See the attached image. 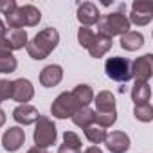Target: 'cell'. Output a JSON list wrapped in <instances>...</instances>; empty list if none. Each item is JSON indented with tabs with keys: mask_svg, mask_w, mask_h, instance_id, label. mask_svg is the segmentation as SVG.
I'll list each match as a JSON object with an SVG mask.
<instances>
[{
	"mask_svg": "<svg viewBox=\"0 0 153 153\" xmlns=\"http://www.w3.org/2000/svg\"><path fill=\"white\" fill-rule=\"evenodd\" d=\"M58 43H59V33H58V29H54V27H45V29H42L33 40L27 42L25 51H27V54H29L33 59L42 61V59H45V58L58 47Z\"/></svg>",
	"mask_w": 153,
	"mask_h": 153,
	"instance_id": "6da1fadb",
	"label": "cell"
},
{
	"mask_svg": "<svg viewBox=\"0 0 153 153\" xmlns=\"http://www.w3.org/2000/svg\"><path fill=\"white\" fill-rule=\"evenodd\" d=\"M130 20H128V15H126V6L121 4L117 11L114 13H108L105 16L99 18L97 22V29H99V34H105L108 38H114V36H123L130 31Z\"/></svg>",
	"mask_w": 153,
	"mask_h": 153,
	"instance_id": "7a4b0ae2",
	"label": "cell"
},
{
	"mask_svg": "<svg viewBox=\"0 0 153 153\" xmlns=\"http://www.w3.org/2000/svg\"><path fill=\"white\" fill-rule=\"evenodd\" d=\"M34 133H33V140H34V146L40 148V149H47L49 146L56 144V139H58V130H56V124L51 117L47 115H40L38 121L34 123Z\"/></svg>",
	"mask_w": 153,
	"mask_h": 153,
	"instance_id": "3957f363",
	"label": "cell"
},
{
	"mask_svg": "<svg viewBox=\"0 0 153 153\" xmlns=\"http://www.w3.org/2000/svg\"><path fill=\"white\" fill-rule=\"evenodd\" d=\"M105 72L112 81H117L121 85L128 83L133 79V72H131V59L123 58V56H112L106 58L105 61Z\"/></svg>",
	"mask_w": 153,
	"mask_h": 153,
	"instance_id": "277c9868",
	"label": "cell"
},
{
	"mask_svg": "<svg viewBox=\"0 0 153 153\" xmlns=\"http://www.w3.org/2000/svg\"><path fill=\"white\" fill-rule=\"evenodd\" d=\"M81 106L72 97L70 92H61L51 105V114L56 119H70Z\"/></svg>",
	"mask_w": 153,
	"mask_h": 153,
	"instance_id": "5b68a950",
	"label": "cell"
},
{
	"mask_svg": "<svg viewBox=\"0 0 153 153\" xmlns=\"http://www.w3.org/2000/svg\"><path fill=\"white\" fill-rule=\"evenodd\" d=\"M130 25H137V27H146L148 24H151L153 20V4L151 2H135L131 4V11L128 15Z\"/></svg>",
	"mask_w": 153,
	"mask_h": 153,
	"instance_id": "8992f818",
	"label": "cell"
},
{
	"mask_svg": "<svg viewBox=\"0 0 153 153\" xmlns=\"http://www.w3.org/2000/svg\"><path fill=\"white\" fill-rule=\"evenodd\" d=\"M131 72H133L135 81L149 83L151 76H153V54L148 52V54L137 58L135 61H131Z\"/></svg>",
	"mask_w": 153,
	"mask_h": 153,
	"instance_id": "52a82bcc",
	"label": "cell"
},
{
	"mask_svg": "<svg viewBox=\"0 0 153 153\" xmlns=\"http://www.w3.org/2000/svg\"><path fill=\"white\" fill-rule=\"evenodd\" d=\"M25 142V130L22 126H9L2 135V148L9 153L18 151Z\"/></svg>",
	"mask_w": 153,
	"mask_h": 153,
	"instance_id": "ba28073f",
	"label": "cell"
},
{
	"mask_svg": "<svg viewBox=\"0 0 153 153\" xmlns=\"http://www.w3.org/2000/svg\"><path fill=\"white\" fill-rule=\"evenodd\" d=\"M34 97V87L27 78H18L13 81V92L11 99L16 101L18 105H27Z\"/></svg>",
	"mask_w": 153,
	"mask_h": 153,
	"instance_id": "9c48e42d",
	"label": "cell"
},
{
	"mask_svg": "<svg viewBox=\"0 0 153 153\" xmlns=\"http://www.w3.org/2000/svg\"><path fill=\"white\" fill-rule=\"evenodd\" d=\"M105 146L110 153H126L131 146V140H130V135L121 131V130H114L106 135L105 139Z\"/></svg>",
	"mask_w": 153,
	"mask_h": 153,
	"instance_id": "30bf717a",
	"label": "cell"
},
{
	"mask_svg": "<svg viewBox=\"0 0 153 153\" xmlns=\"http://www.w3.org/2000/svg\"><path fill=\"white\" fill-rule=\"evenodd\" d=\"M76 16H78V22L81 24V27H92L99 22L101 13L94 2H83L78 6V15Z\"/></svg>",
	"mask_w": 153,
	"mask_h": 153,
	"instance_id": "8fae6325",
	"label": "cell"
},
{
	"mask_svg": "<svg viewBox=\"0 0 153 153\" xmlns=\"http://www.w3.org/2000/svg\"><path fill=\"white\" fill-rule=\"evenodd\" d=\"M63 79V67L61 65H47L42 68L40 72V85L45 87V88H52V87H58Z\"/></svg>",
	"mask_w": 153,
	"mask_h": 153,
	"instance_id": "7c38bea8",
	"label": "cell"
},
{
	"mask_svg": "<svg viewBox=\"0 0 153 153\" xmlns=\"http://www.w3.org/2000/svg\"><path fill=\"white\" fill-rule=\"evenodd\" d=\"M42 114L38 112V108H34L33 105H18L15 110H13V119L16 124L20 126H29V124H34L38 121Z\"/></svg>",
	"mask_w": 153,
	"mask_h": 153,
	"instance_id": "4fadbf2b",
	"label": "cell"
},
{
	"mask_svg": "<svg viewBox=\"0 0 153 153\" xmlns=\"http://www.w3.org/2000/svg\"><path fill=\"white\" fill-rule=\"evenodd\" d=\"M2 42L7 45V49L13 52V51H20V49H25L27 42H29V36H27V31L25 29H9L6 33V36L2 38Z\"/></svg>",
	"mask_w": 153,
	"mask_h": 153,
	"instance_id": "5bb4252c",
	"label": "cell"
},
{
	"mask_svg": "<svg viewBox=\"0 0 153 153\" xmlns=\"http://www.w3.org/2000/svg\"><path fill=\"white\" fill-rule=\"evenodd\" d=\"M112 45H114V42H112V38H108V36H105V34H96L94 36V40H92V43H90V47L87 49L88 51V54H90V58H103L110 49H112Z\"/></svg>",
	"mask_w": 153,
	"mask_h": 153,
	"instance_id": "9a60e30c",
	"label": "cell"
},
{
	"mask_svg": "<svg viewBox=\"0 0 153 153\" xmlns=\"http://www.w3.org/2000/svg\"><path fill=\"white\" fill-rule=\"evenodd\" d=\"M18 67V59L7 49V45L0 40V74H11Z\"/></svg>",
	"mask_w": 153,
	"mask_h": 153,
	"instance_id": "2e32d148",
	"label": "cell"
},
{
	"mask_svg": "<svg viewBox=\"0 0 153 153\" xmlns=\"http://www.w3.org/2000/svg\"><path fill=\"white\" fill-rule=\"evenodd\" d=\"M96 103V110L94 112H115V106H117V101H115V96L110 92V90H101L94 96V101Z\"/></svg>",
	"mask_w": 153,
	"mask_h": 153,
	"instance_id": "e0dca14e",
	"label": "cell"
},
{
	"mask_svg": "<svg viewBox=\"0 0 153 153\" xmlns=\"http://www.w3.org/2000/svg\"><path fill=\"white\" fill-rule=\"evenodd\" d=\"M119 43H121V49H124L128 52H135L144 45V34L139 31H128L126 34L121 36Z\"/></svg>",
	"mask_w": 153,
	"mask_h": 153,
	"instance_id": "ac0fdd59",
	"label": "cell"
},
{
	"mask_svg": "<svg viewBox=\"0 0 153 153\" xmlns=\"http://www.w3.org/2000/svg\"><path fill=\"white\" fill-rule=\"evenodd\" d=\"M130 96H131L133 105L149 103V99H151V87H149V83L133 81V87L130 88Z\"/></svg>",
	"mask_w": 153,
	"mask_h": 153,
	"instance_id": "d6986e66",
	"label": "cell"
},
{
	"mask_svg": "<svg viewBox=\"0 0 153 153\" xmlns=\"http://www.w3.org/2000/svg\"><path fill=\"white\" fill-rule=\"evenodd\" d=\"M72 97L78 101L79 106H90V103L94 101V90L90 85L87 83H79V85H76L72 90H70Z\"/></svg>",
	"mask_w": 153,
	"mask_h": 153,
	"instance_id": "ffe728a7",
	"label": "cell"
},
{
	"mask_svg": "<svg viewBox=\"0 0 153 153\" xmlns=\"http://www.w3.org/2000/svg\"><path fill=\"white\" fill-rule=\"evenodd\" d=\"M70 119H72V123L78 126V128L85 130V128H88V126H92L96 123V112L90 106H81Z\"/></svg>",
	"mask_w": 153,
	"mask_h": 153,
	"instance_id": "44dd1931",
	"label": "cell"
},
{
	"mask_svg": "<svg viewBox=\"0 0 153 153\" xmlns=\"http://www.w3.org/2000/svg\"><path fill=\"white\" fill-rule=\"evenodd\" d=\"M83 133H85L87 140H88V142H90L92 146L103 144V142H105V139H106V135H108V131H106L105 128L97 126V124H92V126L85 128V130H83Z\"/></svg>",
	"mask_w": 153,
	"mask_h": 153,
	"instance_id": "7402d4cb",
	"label": "cell"
},
{
	"mask_svg": "<svg viewBox=\"0 0 153 153\" xmlns=\"http://www.w3.org/2000/svg\"><path fill=\"white\" fill-rule=\"evenodd\" d=\"M20 7H22V13H24L25 27H36L42 20V11L33 4H25V6H20Z\"/></svg>",
	"mask_w": 153,
	"mask_h": 153,
	"instance_id": "603a6c76",
	"label": "cell"
},
{
	"mask_svg": "<svg viewBox=\"0 0 153 153\" xmlns=\"http://www.w3.org/2000/svg\"><path fill=\"white\" fill-rule=\"evenodd\" d=\"M6 25H9V29H24L25 27L24 13H22V7L20 6L16 9H13L11 13L6 15Z\"/></svg>",
	"mask_w": 153,
	"mask_h": 153,
	"instance_id": "cb8c5ba5",
	"label": "cell"
},
{
	"mask_svg": "<svg viewBox=\"0 0 153 153\" xmlns=\"http://www.w3.org/2000/svg\"><path fill=\"white\" fill-rule=\"evenodd\" d=\"M133 115L140 123H151L153 121V106L151 103H142L133 106Z\"/></svg>",
	"mask_w": 153,
	"mask_h": 153,
	"instance_id": "d4e9b609",
	"label": "cell"
},
{
	"mask_svg": "<svg viewBox=\"0 0 153 153\" xmlns=\"http://www.w3.org/2000/svg\"><path fill=\"white\" fill-rule=\"evenodd\" d=\"M115 123H117V110L115 112H96V123L94 124L106 130V128L114 126Z\"/></svg>",
	"mask_w": 153,
	"mask_h": 153,
	"instance_id": "484cf974",
	"label": "cell"
},
{
	"mask_svg": "<svg viewBox=\"0 0 153 153\" xmlns=\"http://www.w3.org/2000/svg\"><path fill=\"white\" fill-rule=\"evenodd\" d=\"M94 36H96V33H94L90 27H79V29H78V43H79L83 49H88V47H90Z\"/></svg>",
	"mask_w": 153,
	"mask_h": 153,
	"instance_id": "4316f807",
	"label": "cell"
},
{
	"mask_svg": "<svg viewBox=\"0 0 153 153\" xmlns=\"http://www.w3.org/2000/svg\"><path fill=\"white\" fill-rule=\"evenodd\" d=\"M63 144L68 146V148H74V149L81 151V139H79L78 133H74V131H65L63 133Z\"/></svg>",
	"mask_w": 153,
	"mask_h": 153,
	"instance_id": "83f0119b",
	"label": "cell"
},
{
	"mask_svg": "<svg viewBox=\"0 0 153 153\" xmlns=\"http://www.w3.org/2000/svg\"><path fill=\"white\" fill-rule=\"evenodd\" d=\"M11 92H13V81L0 79V105L7 99H11Z\"/></svg>",
	"mask_w": 153,
	"mask_h": 153,
	"instance_id": "f1b7e54d",
	"label": "cell"
},
{
	"mask_svg": "<svg viewBox=\"0 0 153 153\" xmlns=\"http://www.w3.org/2000/svg\"><path fill=\"white\" fill-rule=\"evenodd\" d=\"M16 7H18L16 0H0V13L2 15H7V13H11Z\"/></svg>",
	"mask_w": 153,
	"mask_h": 153,
	"instance_id": "f546056e",
	"label": "cell"
},
{
	"mask_svg": "<svg viewBox=\"0 0 153 153\" xmlns=\"http://www.w3.org/2000/svg\"><path fill=\"white\" fill-rule=\"evenodd\" d=\"M56 153H81V151H79V149H74V148H68V146H65V144H59V148H58Z\"/></svg>",
	"mask_w": 153,
	"mask_h": 153,
	"instance_id": "4dcf8cb0",
	"label": "cell"
},
{
	"mask_svg": "<svg viewBox=\"0 0 153 153\" xmlns=\"http://www.w3.org/2000/svg\"><path fill=\"white\" fill-rule=\"evenodd\" d=\"M6 33H7V25H6V22L2 18H0V40L6 36Z\"/></svg>",
	"mask_w": 153,
	"mask_h": 153,
	"instance_id": "1f68e13d",
	"label": "cell"
},
{
	"mask_svg": "<svg viewBox=\"0 0 153 153\" xmlns=\"http://www.w3.org/2000/svg\"><path fill=\"white\" fill-rule=\"evenodd\" d=\"M83 153H103V149H101L99 146H90V148H87Z\"/></svg>",
	"mask_w": 153,
	"mask_h": 153,
	"instance_id": "d6a6232c",
	"label": "cell"
},
{
	"mask_svg": "<svg viewBox=\"0 0 153 153\" xmlns=\"http://www.w3.org/2000/svg\"><path fill=\"white\" fill-rule=\"evenodd\" d=\"M6 121H7V115H6V112L2 110V106H0V128L6 124Z\"/></svg>",
	"mask_w": 153,
	"mask_h": 153,
	"instance_id": "836d02e7",
	"label": "cell"
},
{
	"mask_svg": "<svg viewBox=\"0 0 153 153\" xmlns=\"http://www.w3.org/2000/svg\"><path fill=\"white\" fill-rule=\"evenodd\" d=\"M27 153H45V149H40V148L33 146V148H29V149H27Z\"/></svg>",
	"mask_w": 153,
	"mask_h": 153,
	"instance_id": "e575fe53",
	"label": "cell"
},
{
	"mask_svg": "<svg viewBox=\"0 0 153 153\" xmlns=\"http://www.w3.org/2000/svg\"><path fill=\"white\" fill-rule=\"evenodd\" d=\"M119 92H121V94L128 92V87H126V85H121V87H119Z\"/></svg>",
	"mask_w": 153,
	"mask_h": 153,
	"instance_id": "d590c367",
	"label": "cell"
},
{
	"mask_svg": "<svg viewBox=\"0 0 153 153\" xmlns=\"http://www.w3.org/2000/svg\"><path fill=\"white\" fill-rule=\"evenodd\" d=\"M45 153H47V151H45Z\"/></svg>",
	"mask_w": 153,
	"mask_h": 153,
	"instance_id": "8d00e7d4",
	"label": "cell"
}]
</instances>
